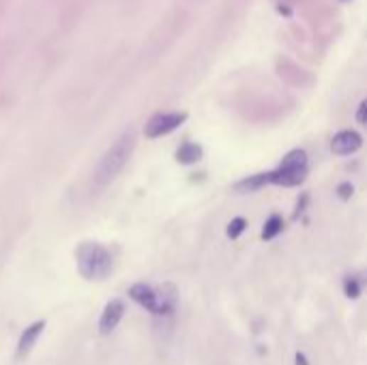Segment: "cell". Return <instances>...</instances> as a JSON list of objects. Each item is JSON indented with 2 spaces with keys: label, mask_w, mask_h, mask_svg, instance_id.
Returning <instances> with one entry per match:
<instances>
[{
  "label": "cell",
  "mask_w": 367,
  "mask_h": 365,
  "mask_svg": "<svg viewBox=\"0 0 367 365\" xmlns=\"http://www.w3.org/2000/svg\"><path fill=\"white\" fill-rule=\"evenodd\" d=\"M265 185H271V172H262V174H254L250 179H243V181L236 183L234 189L243 194V191H256V189H260Z\"/></svg>",
  "instance_id": "obj_11"
},
{
  "label": "cell",
  "mask_w": 367,
  "mask_h": 365,
  "mask_svg": "<svg viewBox=\"0 0 367 365\" xmlns=\"http://www.w3.org/2000/svg\"><path fill=\"white\" fill-rule=\"evenodd\" d=\"M361 144H363L361 134H356L352 129H344V132H339V134L333 136L331 151L335 155H352V153H356L361 149Z\"/></svg>",
  "instance_id": "obj_6"
},
{
  "label": "cell",
  "mask_w": 367,
  "mask_h": 365,
  "mask_svg": "<svg viewBox=\"0 0 367 365\" xmlns=\"http://www.w3.org/2000/svg\"><path fill=\"white\" fill-rule=\"evenodd\" d=\"M307 176V153L303 149L290 151L277 170L271 172V183L282 185V187H297L305 181Z\"/></svg>",
  "instance_id": "obj_3"
},
{
  "label": "cell",
  "mask_w": 367,
  "mask_h": 365,
  "mask_svg": "<svg viewBox=\"0 0 367 365\" xmlns=\"http://www.w3.org/2000/svg\"><path fill=\"white\" fill-rule=\"evenodd\" d=\"M187 120V114L185 112H161V114H155L149 123L144 125V136L147 138H161V136H168L170 132L179 129L183 123Z\"/></svg>",
  "instance_id": "obj_4"
},
{
  "label": "cell",
  "mask_w": 367,
  "mask_h": 365,
  "mask_svg": "<svg viewBox=\"0 0 367 365\" xmlns=\"http://www.w3.org/2000/svg\"><path fill=\"white\" fill-rule=\"evenodd\" d=\"M245 228H248V221H245L243 217H234V219L228 223V236H230V238H238V236L245 232Z\"/></svg>",
  "instance_id": "obj_13"
},
{
  "label": "cell",
  "mask_w": 367,
  "mask_h": 365,
  "mask_svg": "<svg viewBox=\"0 0 367 365\" xmlns=\"http://www.w3.org/2000/svg\"><path fill=\"white\" fill-rule=\"evenodd\" d=\"M356 123L367 125V99H363L361 105H358V110H356Z\"/></svg>",
  "instance_id": "obj_15"
},
{
  "label": "cell",
  "mask_w": 367,
  "mask_h": 365,
  "mask_svg": "<svg viewBox=\"0 0 367 365\" xmlns=\"http://www.w3.org/2000/svg\"><path fill=\"white\" fill-rule=\"evenodd\" d=\"M344 292H346L348 299H358V295H361V284H358V280H356V277H346V282H344Z\"/></svg>",
  "instance_id": "obj_14"
},
{
  "label": "cell",
  "mask_w": 367,
  "mask_h": 365,
  "mask_svg": "<svg viewBox=\"0 0 367 365\" xmlns=\"http://www.w3.org/2000/svg\"><path fill=\"white\" fill-rule=\"evenodd\" d=\"M297 365H307V359H305V354H297Z\"/></svg>",
  "instance_id": "obj_17"
},
{
  "label": "cell",
  "mask_w": 367,
  "mask_h": 365,
  "mask_svg": "<svg viewBox=\"0 0 367 365\" xmlns=\"http://www.w3.org/2000/svg\"><path fill=\"white\" fill-rule=\"evenodd\" d=\"M282 228H284V221H282V217L280 215H271L267 221H265V228H262V238L265 240H273L280 232H282Z\"/></svg>",
  "instance_id": "obj_12"
},
{
  "label": "cell",
  "mask_w": 367,
  "mask_h": 365,
  "mask_svg": "<svg viewBox=\"0 0 367 365\" xmlns=\"http://www.w3.org/2000/svg\"><path fill=\"white\" fill-rule=\"evenodd\" d=\"M75 263H78V273L84 280H107L112 273V256L110 252L99 245V243L86 240L80 243L75 250Z\"/></svg>",
  "instance_id": "obj_2"
},
{
  "label": "cell",
  "mask_w": 367,
  "mask_h": 365,
  "mask_svg": "<svg viewBox=\"0 0 367 365\" xmlns=\"http://www.w3.org/2000/svg\"><path fill=\"white\" fill-rule=\"evenodd\" d=\"M43 329H46V320H37V322L28 324V327L22 331V335H20V339H18V348H16V356H18V359H24V356L35 348V344H37L39 335L43 333Z\"/></svg>",
  "instance_id": "obj_7"
},
{
  "label": "cell",
  "mask_w": 367,
  "mask_h": 365,
  "mask_svg": "<svg viewBox=\"0 0 367 365\" xmlns=\"http://www.w3.org/2000/svg\"><path fill=\"white\" fill-rule=\"evenodd\" d=\"M129 297H132L138 305H142L144 310H149L151 314L157 312V290L151 288L149 284H134V286L129 288Z\"/></svg>",
  "instance_id": "obj_9"
},
{
  "label": "cell",
  "mask_w": 367,
  "mask_h": 365,
  "mask_svg": "<svg viewBox=\"0 0 367 365\" xmlns=\"http://www.w3.org/2000/svg\"><path fill=\"white\" fill-rule=\"evenodd\" d=\"M200 159H202V147L196 144V142H185L176 151V162L183 164V166H191V164H196Z\"/></svg>",
  "instance_id": "obj_10"
},
{
  "label": "cell",
  "mask_w": 367,
  "mask_h": 365,
  "mask_svg": "<svg viewBox=\"0 0 367 365\" xmlns=\"http://www.w3.org/2000/svg\"><path fill=\"white\" fill-rule=\"evenodd\" d=\"M134 149H136V134L129 129V132L122 134V136L110 147V151L101 157V162H99V166H97V170H95V183L101 185V187H103V185H110V183L120 174V170L127 166V162H129Z\"/></svg>",
  "instance_id": "obj_1"
},
{
  "label": "cell",
  "mask_w": 367,
  "mask_h": 365,
  "mask_svg": "<svg viewBox=\"0 0 367 365\" xmlns=\"http://www.w3.org/2000/svg\"><path fill=\"white\" fill-rule=\"evenodd\" d=\"M352 191H354V189H352L350 183H339V185H337V196H339L341 200H348V198L352 196Z\"/></svg>",
  "instance_id": "obj_16"
},
{
  "label": "cell",
  "mask_w": 367,
  "mask_h": 365,
  "mask_svg": "<svg viewBox=\"0 0 367 365\" xmlns=\"http://www.w3.org/2000/svg\"><path fill=\"white\" fill-rule=\"evenodd\" d=\"M122 316H125V303H122L120 299L107 301V305L103 307L101 318H99V333L101 335H110L118 327Z\"/></svg>",
  "instance_id": "obj_5"
},
{
  "label": "cell",
  "mask_w": 367,
  "mask_h": 365,
  "mask_svg": "<svg viewBox=\"0 0 367 365\" xmlns=\"http://www.w3.org/2000/svg\"><path fill=\"white\" fill-rule=\"evenodd\" d=\"M179 303V292L174 284H161L157 288V312L155 316H170L176 310Z\"/></svg>",
  "instance_id": "obj_8"
}]
</instances>
